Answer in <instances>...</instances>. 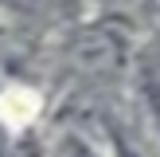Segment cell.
Listing matches in <instances>:
<instances>
[{
  "label": "cell",
  "mask_w": 160,
  "mask_h": 157,
  "mask_svg": "<svg viewBox=\"0 0 160 157\" xmlns=\"http://www.w3.org/2000/svg\"><path fill=\"white\" fill-rule=\"evenodd\" d=\"M8 4H12V0H8Z\"/></svg>",
  "instance_id": "1"
}]
</instances>
